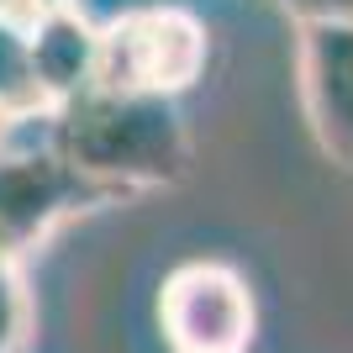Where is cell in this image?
Returning <instances> with one entry per match:
<instances>
[{
	"mask_svg": "<svg viewBox=\"0 0 353 353\" xmlns=\"http://www.w3.org/2000/svg\"><path fill=\"white\" fill-rule=\"evenodd\" d=\"M295 85L311 143L353 169V27H295Z\"/></svg>",
	"mask_w": 353,
	"mask_h": 353,
	"instance_id": "cell-5",
	"label": "cell"
},
{
	"mask_svg": "<svg viewBox=\"0 0 353 353\" xmlns=\"http://www.w3.org/2000/svg\"><path fill=\"white\" fill-rule=\"evenodd\" d=\"M211 63V32L190 6H137L95 27V85L179 101Z\"/></svg>",
	"mask_w": 353,
	"mask_h": 353,
	"instance_id": "cell-2",
	"label": "cell"
},
{
	"mask_svg": "<svg viewBox=\"0 0 353 353\" xmlns=\"http://www.w3.org/2000/svg\"><path fill=\"white\" fill-rule=\"evenodd\" d=\"M0 143H11V137H0Z\"/></svg>",
	"mask_w": 353,
	"mask_h": 353,
	"instance_id": "cell-13",
	"label": "cell"
},
{
	"mask_svg": "<svg viewBox=\"0 0 353 353\" xmlns=\"http://www.w3.org/2000/svg\"><path fill=\"white\" fill-rule=\"evenodd\" d=\"M117 206L111 195L74 179L53 153L37 143H0V264H21L32 248H43L63 221L85 211Z\"/></svg>",
	"mask_w": 353,
	"mask_h": 353,
	"instance_id": "cell-4",
	"label": "cell"
},
{
	"mask_svg": "<svg viewBox=\"0 0 353 353\" xmlns=\"http://www.w3.org/2000/svg\"><path fill=\"white\" fill-rule=\"evenodd\" d=\"M0 16H21V6H16V0H0ZM21 21H27V16H21Z\"/></svg>",
	"mask_w": 353,
	"mask_h": 353,
	"instance_id": "cell-11",
	"label": "cell"
},
{
	"mask_svg": "<svg viewBox=\"0 0 353 353\" xmlns=\"http://www.w3.org/2000/svg\"><path fill=\"white\" fill-rule=\"evenodd\" d=\"M295 27H353V0H274Z\"/></svg>",
	"mask_w": 353,
	"mask_h": 353,
	"instance_id": "cell-9",
	"label": "cell"
},
{
	"mask_svg": "<svg viewBox=\"0 0 353 353\" xmlns=\"http://www.w3.org/2000/svg\"><path fill=\"white\" fill-rule=\"evenodd\" d=\"M27 74L43 111H59L95 85V21L79 6L27 16Z\"/></svg>",
	"mask_w": 353,
	"mask_h": 353,
	"instance_id": "cell-6",
	"label": "cell"
},
{
	"mask_svg": "<svg viewBox=\"0 0 353 353\" xmlns=\"http://www.w3.org/2000/svg\"><path fill=\"white\" fill-rule=\"evenodd\" d=\"M43 148L85 179L90 190L127 201L137 190H163L190 174V127L179 101L117 95L90 85L43 117Z\"/></svg>",
	"mask_w": 353,
	"mask_h": 353,
	"instance_id": "cell-1",
	"label": "cell"
},
{
	"mask_svg": "<svg viewBox=\"0 0 353 353\" xmlns=\"http://www.w3.org/2000/svg\"><path fill=\"white\" fill-rule=\"evenodd\" d=\"M159 332L169 353H253L259 301L243 269L190 259L159 285Z\"/></svg>",
	"mask_w": 353,
	"mask_h": 353,
	"instance_id": "cell-3",
	"label": "cell"
},
{
	"mask_svg": "<svg viewBox=\"0 0 353 353\" xmlns=\"http://www.w3.org/2000/svg\"><path fill=\"white\" fill-rule=\"evenodd\" d=\"M43 117L48 111L37 105V90H32V74H27V21L0 16V121L27 127V121H43Z\"/></svg>",
	"mask_w": 353,
	"mask_h": 353,
	"instance_id": "cell-7",
	"label": "cell"
},
{
	"mask_svg": "<svg viewBox=\"0 0 353 353\" xmlns=\"http://www.w3.org/2000/svg\"><path fill=\"white\" fill-rule=\"evenodd\" d=\"M16 132H21V127H6V121H0V137H16Z\"/></svg>",
	"mask_w": 353,
	"mask_h": 353,
	"instance_id": "cell-12",
	"label": "cell"
},
{
	"mask_svg": "<svg viewBox=\"0 0 353 353\" xmlns=\"http://www.w3.org/2000/svg\"><path fill=\"white\" fill-rule=\"evenodd\" d=\"M32 338V295L21 264H0V353H21Z\"/></svg>",
	"mask_w": 353,
	"mask_h": 353,
	"instance_id": "cell-8",
	"label": "cell"
},
{
	"mask_svg": "<svg viewBox=\"0 0 353 353\" xmlns=\"http://www.w3.org/2000/svg\"><path fill=\"white\" fill-rule=\"evenodd\" d=\"M21 16H43V11H63V6H79V0H16Z\"/></svg>",
	"mask_w": 353,
	"mask_h": 353,
	"instance_id": "cell-10",
	"label": "cell"
}]
</instances>
